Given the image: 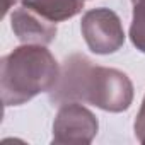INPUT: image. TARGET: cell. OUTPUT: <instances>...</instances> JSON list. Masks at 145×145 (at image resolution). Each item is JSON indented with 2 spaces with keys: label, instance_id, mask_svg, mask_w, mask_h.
Instances as JSON below:
<instances>
[{
  "label": "cell",
  "instance_id": "cell-10",
  "mask_svg": "<svg viewBox=\"0 0 145 145\" xmlns=\"http://www.w3.org/2000/svg\"><path fill=\"white\" fill-rule=\"evenodd\" d=\"M133 2H135V4H137V2H140V0H133Z\"/></svg>",
  "mask_w": 145,
  "mask_h": 145
},
{
  "label": "cell",
  "instance_id": "cell-3",
  "mask_svg": "<svg viewBox=\"0 0 145 145\" xmlns=\"http://www.w3.org/2000/svg\"><path fill=\"white\" fill-rule=\"evenodd\" d=\"M82 36L96 55L116 53L125 43V31L120 16L106 7L87 10L80 22Z\"/></svg>",
  "mask_w": 145,
  "mask_h": 145
},
{
  "label": "cell",
  "instance_id": "cell-8",
  "mask_svg": "<svg viewBox=\"0 0 145 145\" xmlns=\"http://www.w3.org/2000/svg\"><path fill=\"white\" fill-rule=\"evenodd\" d=\"M135 137L140 143L145 145V96H143L140 111H138L137 120H135Z\"/></svg>",
  "mask_w": 145,
  "mask_h": 145
},
{
  "label": "cell",
  "instance_id": "cell-9",
  "mask_svg": "<svg viewBox=\"0 0 145 145\" xmlns=\"http://www.w3.org/2000/svg\"><path fill=\"white\" fill-rule=\"evenodd\" d=\"M14 4H16V0H2V17L7 16V12L12 9Z\"/></svg>",
  "mask_w": 145,
  "mask_h": 145
},
{
  "label": "cell",
  "instance_id": "cell-6",
  "mask_svg": "<svg viewBox=\"0 0 145 145\" xmlns=\"http://www.w3.org/2000/svg\"><path fill=\"white\" fill-rule=\"evenodd\" d=\"M22 5L51 22H61L80 14L84 0H22Z\"/></svg>",
  "mask_w": 145,
  "mask_h": 145
},
{
  "label": "cell",
  "instance_id": "cell-2",
  "mask_svg": "<svg viewBox=\"0 0 145 145\" xmlns=\"http://www.w3.org/2000/svg\"><path fill=\"white\" fill-rule=\"evenodd\" d=\"M60 65L41 44H24L5 55L0 63V91L5 106H21L55 87Z\"/></svg>",
  "mask_w": 145,
  "mask_h": 145
},
{
  "label": "cell",
  "instance_id": "cell-5",
  "mask_svg": "<svg viewBox=\"0 0 145 145\" xmlns=\"http://www.w3.org/2000/svg\"><path fill=\"white\" fill-rule=\"evenodd\" d=\"M14 34L24 44H50L56 36V22H51L38 12L21 5L10 16Z\"/></svg>",
  "mask_w": 145,
  "mask_h": 145
},
{
  "label": "cell",
  "instance_id": "cell-4",
  "mask_svg": "<svg viewBox=\"0 0 145 145\" xmlns=\"http://www.w3.org/2000/svg\"><path fill=\"white\" fill-rule=\"evenodd\" d=\"M99 130L97 118L82 103H63L53 121V143L58 145H87Z\"/></svg>",
  "mask_w": 145,
  "mask_h": 145
},
{
  "label": "cell",
  "instance_id": "cell-7",
  "mask_svg": "<svg viewBox=\"0 0 145 145\" xmlns=\"http://www.w3.org/2000/svg\"><path fill=\"white\" fill-rule=\"evenodd\" d=\"M130 39L137 50L145 53V0L135 4L130 26Z\"/></svg>",
  "mask_w": 145,
  "mask_h": 145
},
{
  "label": "cell",
  "instance_id": "cell-1",
  "mask_svg": "<svg viewBox=\"0 0 145 145\" xmlns=\"http://www.w3.org/2000/svg\"><path fill=\"white\" fill-rule=\"evenodd\" d=\"M50 99L56 104L75 101L103 111L123 113L131 106L133 84L125 72L94 65L87 56L75 53L63 61Z\"/></svg>",
  "mask_w": 145,
  "mask_h": 145
}]
</instances>
